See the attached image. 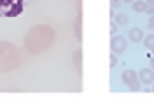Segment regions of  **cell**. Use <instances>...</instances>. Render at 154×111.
<instances>
[{
    "instance_id": "5",
    "label": "cell",
    "mask_w": 154,
    "mask_h": 111,
    "mask_svg": "<svg viewBox=\"0 0 154 111\" xmlns=\"http://www.w3.org/2000/svg\"><path fill=\"white\" fill-rule=\"evenodd\" d=\"M139 78L143 81V84L148 85V84H151L154 81V73L153 71H151L150 69H143V70L139 72Z\"/></svg>"
},
{
    "instance_id": "11",
    "label": "cell",
    "mask_w": 154,
    "mask_h": 111,
    "mask_svg": "<svg viewBox=\"0 0 154 111\" xmlns=\"http://www.w3.org/2000/svg\"><path fill=\"white\" fill-rule=\"evenodd\" d=\"M151 67H152V69L154 70V58H152V59H151Z\"/></svg>"
},
{
    "instance_id": "3",
    "label": "cell",
    "mask_w": 154,
    "mask_h": 111,
    "mask_svg": "<svg viewBox=\"0 0 154 111\" xmlns=\"http://www.w3.org/2000/svg\"><path fill=\"white\" fill-rule=\"evenodd\" d=\"M122 81L126 84L128 87H130L131 90L137 91L139 90V83H138V76L133 70H127L122 74Z\"/></svg>"
},
{
    "instance_id": "8",
    "label": "cell",
    "mask_w": 154,
    "mask_h": 111,
    "mask_svg": "<svg viewBox=\"0 0 154 111\" xmlns=\"http://www.w3.org/2000/svg\"><path fill=\"white\" fill-rule=\"evenodd\" d=\"M110 58H111V69L113 68V67H115V65H116V57L113 55V54H111V56H110Z\"/></svg>"
},
{
    "instance_id": "7",
    "label": "cell",
    "mask_w": 154,
    "mask_h": 111,
    "mask_svg": "<svg viewBox=\"0 0 154 111\" xmlns=\"http://www.w3.org/2000/svg\"><path fill=\"white\" fill-rule=\"evenodd\" d=\"M154 45V35H149L147 38L145 39V47L146 48H151Z\"/></svg>"
},
{
    "instance_id": "1",
    "label": "cell",
    "mask_w": 154,
    "mask_h": 111,
    "mask_svg": "<svg viewBox=\"0 0 154 111\" xmlns=\"http://www.w3.org/2000/svg\"><path fill=\"white\" fill-rule=\"evenodd\" d=\"M19 53L12 43L0 41V72H10L18 66Z\"/></svg>"
},
{
    "instance_id": "12",
    "label": "cell",
    "mask_w": 154,
    "mask_h": 111,
    "mask_svg": "<svg viewBox=\"0 0 154 111\" xmlns=\"http://www.w3.org/2000/svg\"><path fill=\"white\" fill-rule=\"evenodd\" d=\"M150 50H151L152 54H153V55H154V45H153V46H152V47H151V48H150Z\"/></svg>"
},
{
    "instance_id": "2",
    "label": "cell",
    "mask_w": 154,
    "mask_h": 111,
    "mask_svg": "<svg viewBox=\"0 0 154 111\" xmlns=\"http://www.w3.org/2000/svg\"><path fill=\"white\" fill-rule=\"evenodd\" d=\"M24 0H0V17L14 18L23 12Z\"/></svg>"
},
{
    "instance_id": "9",
    "label": "cell",
    "mask_w": 154,
    "mask_h": 111,
    "mask_svg": "<svg viewBox=\"0 0 154 111\" xmlns=\"http://www.w3.org/2000/svg\"><path fill=\"white\" fill-rule=\"evenodd\" d=\"M117 21L122 24H125L127 22V20H124V16H118L117 17Z\"/></svg>"
},
{
    "instance_id": "4",
    "label": "cell",
    "mask_w": 154,
    "mask_h": 111,
    "mask_svg": "<svg viewBox=\"0 0 154 111\" xmlns=\"http://www.w3.org/2000/svg\"><path fill=\"white\" fill-rule=\"evenodd\" d=\"M127 48V41L124 37L122 36H116L113 37L111 40V49L114 53L120 54L126 50Z\"/></svg>"
},
{
    "instance_id": "13",
    "label": "cell",
    "mask_w": 154,
    "mask_h": 111,
    "mask_svg": "<svg viewBox=\"0 0 154 111\" xmlns=\"http://www.w3.org/2000/svg\"><path fill=\"white\" fill-rule=\"evenodd\" d=\"M153 90H154V85H153Z\"/></svg>"
},
{
    "instance_id": "10",
    "label": "cell",
    "mask_w": 154,
    "mask_h": 111,
    "mask_svg": "<svg viewBox=\"0 0 154 111\" xmlns=\"http://www.w3.org/2000/svg\"><path fill=\"white\" fill-rule=\"evenodd\" d=\"M149 28L154 29V17L151 18V21H150V24H149Z\"/></svg>"
},
{
    "instance_id": "6",
    "label": "cell",
    "mask_w": 154,
    "mask_h": 111,
    "mask_svg": "<svg viewBox=\"0 0 154 111\" xmlns=\"http://www.w3.org/2000/svg\"><path fill=\"white\" fill-rule=\"evenodd\" d=\"M129 37L134 43H139L143 39V31H140L137 28H134L129 32Z\"/></svg>"
}]
</instances>
